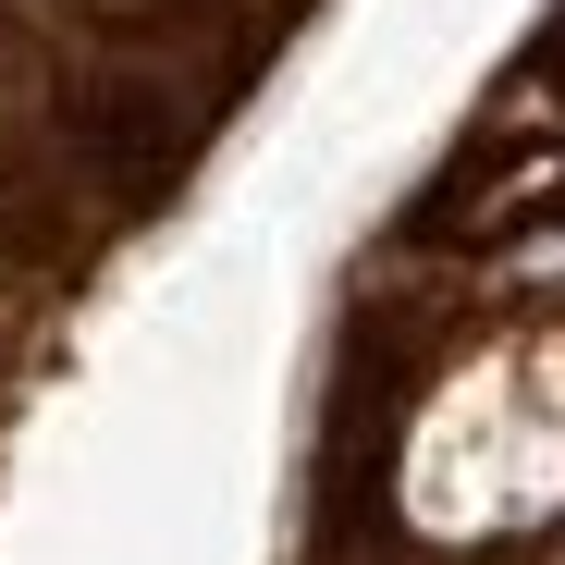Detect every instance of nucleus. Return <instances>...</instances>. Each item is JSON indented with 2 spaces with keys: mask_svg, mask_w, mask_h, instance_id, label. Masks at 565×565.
Returning <instances> with one entry per match:
<instances>
[{
  "mask_svg": "<svg viewBox=\"0 0 565 565\" xmlns=\"http://www.w3.org/2000/svg\"><path fill=\"white\" fill-rule=\"evenodd\" d=\"M467 282H480V296H565V210H553V222H516Z\"/></svg>",
  "mask_w": 565,
  "mask_h": 565,
  "instance_id": "1",
  "label": "nucleus"
}]
</instances>
